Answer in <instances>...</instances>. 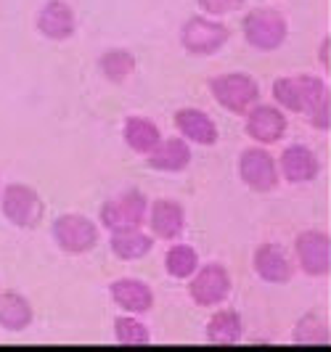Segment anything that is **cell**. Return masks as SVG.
Instances as JSON below:
<instances>
[{
	"instance_id": "obj_15",
	"label": "cell",
	"mask_w": 331,
	"mask_h": 352,
	"mask_svg": "<svg viewBox=\"0 0 331 352\" xmlns=\"http://www.w3.org/2000/svg\"><path fill=\"white\" fill-rule=\"evenodd\" d=\"M318 173H321V162H318V157H315V151L310 146L292 143V146L284 148L279 162V175L286 183H295V186L313 183Z\"/></svg>"
},
{
	"instance_id": "obj_22",
	"label": "cell",
	"mask_w": 331,
	"mask_h": 352,
	"mask_svg": "<svg viewBox=\"0 0 331 352\" xmlns=\"http://www.w3.org/2000/svg\"><path fill=\"white\" fill-rule=\"evenodd\" d=\"M122 138L127 148H133L140 157H149L162 143V130L149 117H127L122 124Z\"/></svg>"
},
{
	"instance_id": "obj_19",
	"label": "cell",
	"mask_w": 331,
	"mask_h": 352,
	"mask_svg": "<svg viewBox=\"0 0 331 352\" xmlns=\"http://www.w3.org/2000/svg\"><path fill=\"white\" fill-rule=\"evenodd\" d=\"M191 146L186 138H162L157 148L146 157L149 167H154L157 173H183L191 164Z\"/></svg>"
},
{
	"instance_id": "obj_25",
	"label": "cell",
	"mask_w": 331,
	"mask_h": 352,
	"mask_svg": "<svg viewBox=\"0 0 331 352\" xmlns=\"http://www.w3.org/2000/svg\"><path fill=\"white\" fill-rule=\"evenodd\" d=\"M98 67L109 82H125L133 72H136V56L125 48H111L98 58Z\"/></svg>"
},
{
	"instance_id": "obj_16",
	"label": "cell",
	"mask_w": 331,
	"mask_h": 352,
	"mask_svg": "<svg viewBox=\"0 0 331 352\" xmlns=\"http://www.w3.org/2000/svg\"><path fill=\"white\" fill-rule=\"evenodd\" d=\"M175 127L180 130V138H186L189 143H196V146H215L220 133H217V124L209 117L207 111L202 109H180L175 111Z\"/></svg>"
},
{
	"instance_id": "obj_6",
	"label": "cell",
	"mask_w": 331,
	"mask_h": 352,
	"mask_svg": "<svg viewBox=\"0 0 331 352\" xmlns=\"http://www.w3.org/2000/svg\"><path fill=\"white\" fill-rule=\"evenodd\" d=\"M228 37L231 30L212 16H191L180 27V45L191 56H215L223 51Z\"/></svg>"
},
{
	"instance_id": "obj_12",
	"label": "cell",
	"mask_w": 331,
	"mask_h": 352,
	"mask_svg": "<svg viewBox=\"0 0 331 352\" xmlns=\"http://www.w3.org/2000/svg\"><path fill=\"white\" fill-rule=\"evenodd\" d=\"M146 223H149V230L154 239L175 241L186 230V210L175 199H154V201H149Z\"/></svg>"
},
{
	"instance_id": "obj_3",
	"label": "cell",
	"mask_w": 331,
	"mask_h": 352,
	"mask_svg": "<svg viewBox=\"0 0 331 352\" xmlns=\"http://www.w3.org/2000/svg\"><path fill=\"white\" fill-rule=\"evenodd\" d=\"M242 32L255 51L273 53L286 43L289 24H286V16L276 8H255L242 21Z\"/></svg>"
},
{
	"instance_id": "obj_13",
	"label": "cell",
	"mask_w": 331,
	"mask_h": 352,
	"mask_svg": "<svg viewBox=\"0 0 331 352\" xmlns=\"http://www.w3.org/2000/svg\"><path fill=\"white\" fill-rule=\"evenodd\" d=\"M109 297L127 316H146L154 310L157 302L154 289L140 278H117L109 286Z\"/></svg>"
},
{
	"instance_id": "obj_23",
	"label": "cell",
	"mask_w": 331,
	"mask_h": 352,
	"mask_svg": "<svg viewBox=\"0 0 331 352\" xmlns=\"http://www.w3.org/2000/svg\"><path fill=\"white\" fill-rule=\"evenodd\" d=\"M331 342L329 323L326 318L318 313H305L297 320L295 326V344H305V347H326Z\"/></svg>"
},
{
	"instance_id": "obj_24",
	"label": "cell",
	"mask_w": 331,
	"mask_h": 352,
	"mask_svg": "<svg viewBox=\"0 0 331 352\" xmlns=\"http://www.w3.org/2000/svg\"><path fill=\"white\" fill-rule=\"evenodd\" d=\"M199 267V252L191 244H173L164 254V270L170 278L189 281Z\"/></svg>"
},
{
	"instance_id": "obj_14",
	"label": "cell",
	"mask_w": 331,
	"mask_h": 352,
	"mask_svg": "<svg viewBox=\"0 0 331 352\" xmlns=\"http://www.w3.org/2000/svg\"><path fill=\"white\" fill-rule=\"evenodd\" d=\"M252 267H255L260 281L273 283V286H284L295 278V265L289 260L286 249L279 244H260L255 249Z\"/></svg>"
},
{
	"instance_id": "obj_1",
	"label": "cell",
	"mask_w": 331,
	"mask_h": 352,
	"mask_svg": "<svg viewBox=\"0 0 331 352\" xmlns=\"http://www.w3.org/2000/svg\"><path fill=\"white\" fill-rule=\"evenodd\" d=\"M0 212L11 226H17L21 230H32L43 223L45 204H43V196L37 194L32 186L8 183L0 191Z\"/></svg>"
},
{
	"instance_id": "obj_8",
	"label": "cell",
	"mask_w": 331,
	"mask_h": 352,
	"mask_svg": "<svg viewBox=\"0 0 331 352\" xmlns=\"http://www.w3.org/2000/svg\"><path fill=\"white\" fill-rule=\"evenodd\" d=\"M146 212H149V199L146 196L140 191H125V194L104 201V207L98 212V220L109 233L125 228H143Z\"/></svg>"
},
{
	"instance_id": "obj_4",
	"label": "cell",
	"mask_w": 331,
	"mask_h": 352,
	"mask_svg": "<svg viewBox=\"0 0 331 352\" xmlns=\"http://www.w3.org/2000/svg\"><path fill=\"white\" fill-rule=\"evenodd\" d=\"M51 233L56 247L61 249V252H67V254H87V252H93V249L98 247V239H101L98 236V226L90 217L80 214V212L58 214L53 220Z\"/></svg>"
},
{
	"instance_id": "obj_20",
	"label": "cell",
	"mask_w": 331,
	"mask_h": 352,
	"mask_svg": "<svg viewBox=\"0 0 331 352\" xmlns=\"http://www.w3.org/2000/svg\"><path fill=\"white\" fill-rule=\"evenodd\" d=\"M204 336H207L209 344H215V347H233V344H239L242 336H244V323H242L239 310H231V307L217 310L207 320Z\"/></svg>"
},
{
	"instance_id": "obj_2",
	"label": "cell",
	"mask_w": 331,
	"mask_h": 352,
	"mask_svg": "<svg viewBox=\"0 0 331 352\" xmlns=\"http://www.w3.org/2000/svg\"><path fill=\"white\" fill-rule=\"evenodd\" d=\"M209 93L217 104L231 114H246L255 104H260V85L244 72H226L209 80Z\"/></svg>"
},
{
	"instance_id": "obj_5",
	"label": "cell",
	"mask_w": 331,
	"mask_h": 352,
	"mask_svg": "<svg viewBox=\"0 0 331 352\" xmlns=\"http://www.w3.org/2000/svg\"><path fill=\"white\" fill-rule=\"evenodd\" d=\"M231 273L226 265L220 263H207L199 265L196 273L189 278V297L196 307H220L226 305L231 297Z\"/></svg>"
},
{
	"instance_id": "obj_17",
	"label": "cell",
	"mask_w": 331,
	"mask_h": 352,
	"mask_svg": "<svg viewBox=\"0 0 331 352\" xmlns=\"http://www.w3.org/2000/svg\"><path fill=\"white\" fill-rule=\"evenodd\" d=\"M37 30H40V35L53 43L70 40L74 35V11L70 8V3L48 0L37 14Z\"/></svg>"
},
{
	"instance_id": "obj_9",
	"label": "cell",
	"mask_w": 331,
	"mask_h": 352,
	"mask_svg": "<svg viewBox=\"0 0 331 352\" xmlns=\"http://www.w3.org/2000/svg\"><path fill=\"white\" fill-rule=\"evenodd\" d=\"M297 265L310 278H326L331 273V236L326 230H302L295 239Z\"/></svg>"
},
{
	"instance_id": "obj_21",
	"label": "cell",
	"mask_w": 331,
	"mask_h": 352,
	"mask_svg": "<svg viewBox=\"0 0 331 352\" xmlns=\"http://www.w3.org/2000/svg\"><path fill=\"white\" fill-rule=\"evenodd\" d=\"M109 247L114 252V257H120L122 263H133V260H143L154 249V236H149L143 228L111 230Z\"/></svg>"
},
{
	"instance_id": "obj_28",
	"label": "cell",
	"mask_w": 331,
	"mask_h": 352,
	"mask_svg": "<svg viewBox=\"0 0 331 352\" xmlns=\"http://www.w3.org/2000/svg\"><path fill=\"white\" fill-rule=\"evenodd\" d=\"M196 3H199V8L212 19L233 14V11H239V8L244 6V0H196Z\"/></svg>"
},
{
	"instance_id": "obj_18",
	"label": "cell",
	"mask_w": 331,
	"mask_h": 352,
	"mask_svg": "<svg viewBox=\"0 0 331 352\" xmlns=\"http://www.w3.org/2000/svg\"><path fill=\"white\" fill-rule=\"evenodd\" d=\"M35 320V310L32 302L27 300L21 292H0V329L8 334H21L32 326Z\"/></svg>"
},
{
	"instance_id": "obj_10",
	"label": "cell",
	"mask_w": 331,
	"mask_h": 352,
	"mask_svg": "<svg viewBox=\"0 0 331 352\" xmlns=\"http://www.w3.org/2000/svg\"><path fill=\"white\" fill-rule=\"evenodd\" d=\"M299 96H302V114L315 130L329 133L331 127V93L329 82H323L315 74H299L297 77Z\"/></svg>"
},
{
	"instance_id": "obj_27",
	"label": "cell",
	"mask_w": 331,
	"mask_h": 352,
	"mask_svg": "<svg viewBox=\"0 0 331 352\" xmlns=\"http://www.w3.org/2000/svg\"><path fill=\"white\" fill-rule=\"evenodd\" d=\"M273 101L281 109H286V111L302 114V96H299L297 77H279V80H273Z\"/></svg>"
},
{
	"instance_id": "obj_26",
	"label": "cell",
	"mask_w": 331,
	"mask_h": 352,
	"mask_svg": "<svg viewBox=\"0 0 331 352\" xmlns=\"http://www.w3.org/2000/svg\"><path fill=\"white\" fill-rule=\"evenodd\" d=\"M114 339L120 347H149L151 331L138 320V316L114 318Z\"/></svg>"
},
{
	"instance_id": "obj_11",
	"label": "cell",
	"mask_w": 331,
	"mask_h": 352,
	"mask_svg": "<svg viewBox=\"0 0 331 352\" xmlns=\"http://www.w3.org/2000/svg\"><path fill=\"white\" fill-rule=\"evenodd\" d=\"M244 117H246L244 122L246 135L255 143H260V146H273V143H279L286 135L289 122H286V114L281 111L279 106L255 104Z\"/></svg>"
},
{
	"instance_id": "obj_7",
	"label": "cell",
	"mask_w": 331,
	"mask_h": 352,
	"mask_svg": "<svg viewBox=\"0 0 331 352\" xmlns=\"http://www.w3.org/2000/svg\"><path fill=\"white\" fill-rule=\"evenodd\" d=\"M239 177L249 191L255 194H270L279 188V162L273 159L270 151H265L262 146L244 148L239 157Z\"/></svg>"
},
{
	"instance_id": "obj_29",
	"label": "cell",
	"mask_w": 331,
	"mask_h": 352,
	"mask_svg": "<svg viewBox=\"0 0 331 352\" xmlns=\"http://www.w3.org/2000/svg\"><path fill=\"white\" fill-rule=\"evenodd\" d=\"M329 45H331V37H323V43H321V53H318L326 69H329Z\"/></svg>"
}]
</instances>
